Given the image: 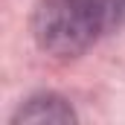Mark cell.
I'll use <instances>...</instances> for the list:
<instances>
[{
  "mask_svg": "<svg viewBox=\"0 0 125 125\" xmlns=\"http://www.w3.org/2000/svg\"><path fill=\"white\" fill-rule=\"evenodd\" d=\"M111 32L114 26L96 0H38L32 12L35 44L58 61L84 55Z\"/></svg>",
  "mask_w": 125,
  "mask_h": 125,
  "instance_id": "6da1fadb",
  "label": "cell"
},
{
  "mask_svg": "<svg viewBox=\"0 0 125 125\" xmlns=\"http://www.w3.org/2000/svg\"><path fill=\"white\" fill-rule=\"evenodd\" d=\"M23 122H76V111L58 93H35L12 114V125Z\"/></svg>",
  "mask_w": 125,
  "mask_h": 125,
  "instance_id": "7a4b0ae2",
  "label": "cell"
},
{
  "mask_svg": "<svg viewBox=\"0 0 125 125\" xmlns=\"http://www.w3.org/2000/svg\"><path fill=\"white\" fill-rule=\"evenodd\" d=\"M96 3L105 9V15H108L114 32H119L125 26V0H96Z\"/></svg>",
  "mask_w": 125,
  "mask_h": 125,
  "instance_id": "3957f363",
  "label": "cell"
}]
</instances>
